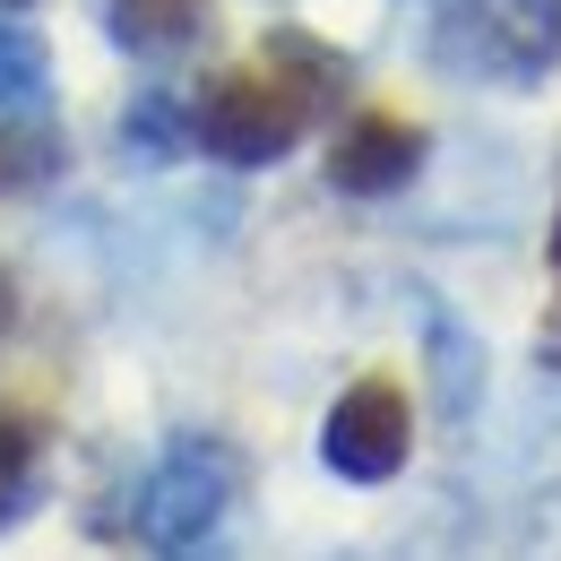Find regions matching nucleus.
Listing matches in <instances>:
<instances>
[{"label": "nucleus", "instance_id": "obj_1", "mask_svg": "<svg viewBox=\"0 0 561 561\" xmlns=\"http://www.w3.org/2000/svg\"><path fill=\"white\" fill-rule=\"evenodd\" d=\"M432 61L476 87H527L561 61V0H449Z\"/></svg>", "mask_w": 561, "mask_h": 561}, {"label": "nucleus", "instance_id": "obj_2", "mask_svg": "<svg viewBox=\"0 0 561 561\" xmlns=\"http://www.w3.org/2000/svg\"><path fill=\"white\" fill-rule=\"evenodd\" d=\"M225 510H233V458L216 440H173L139 492V536L156 553H191L225 527Z\"/></svg>", "mask_w": 561, "mask_h": 561}, {"label": "nucleus", "instance_id": "obj_3", "mask_svg": "<svg viewBox=\"0 0 561 561\" xmlns=\"http://www.w3.org/2000/svg\"><path fill=\"white\" fill-rule=\"evenodd\" d=\"M302 122H311V95L285 87V78H268V70H251V78H225L208 95L199 139H208V156H225V164H277L285 147L302 139Z\"/></svg>", "mask_w": 561, "mask_h": 561}, {"label": "nucleus", "instance_id": "obj_4", "mask_svg": "<svg viewBox=\"0 0 561 561\" xmlns=\"http://www.w3.org/2000/svg\"><path fill=\"white\" fill-rule=\"evenodd\" d=\"M407 432L415 423H407V398L389 380H354L346 398L329 407V423H320V458L346 484H389L407 467Z\"/></svg>", "mask_w": 561, "mask_h": 561}, {"label": "nucleus", "instance_id": "obj_5", "mask_svg": "<svg viewBox=\"0 0 561 561\" xmlns=\"http://www.w3.org/2000/svg\"><path fill=\"white\" fill-rule=\"evenodd\" d=\"M104 26L130 61H182L208 35V0H104Z\"/></svg>", "mask_w": 561, "mask_h": 561}, {"label": "nucleus", "instance_id": "obj_6", "mask_svg": "<svg viewBox=\"0 0 561 561\" xmlns=\"http://www.w3.org/2000/svg\"><path fill=\"white\" fill-rule=\"evenodd\" d=\"M423 164V139L407 130H389V122H363L337 156H329V173H337V191H398L407 173Z\"/></svg>", "mask_w": 561, "mask_h": 561}, {"label": "nucleus", "instance_id": "obj_7", "mask_svg": "<svg viewBox=\"0 0 561 561\" xmlns=\"http://www.w3.org/2000/svg\"><path fill=\"white\" fill-rule=\"evenodd\" d=\"M44 87H53V53H44V35L0 26V122L44 113Z\"/></svg>", "mask_w": 561, "mask_h": 561}, {"label": "nucleus", "instance_id": "obj_8", "mask_svg": "<svg viewBox=\"0 0 561 561\" xmlns=\"http://www.w3.org/2000/svg\"><path fill=\"white\" fill-rule=\"evenodd\" d=\"M432 371H440V407L467 415V407H476V380H484V346H476L449 311H432Z\"/></svg>", "mask_w": 561, "mask_h": 561}, {"label": "nucleus", "instance_id": "obj_9", "mask_svg": "<svg viewBox=\"0 0 561 561\" xmlns=\"http://www.w3.org/2000/svg\"><path fill=\"white\" fill-rule=\"evenodd\" d=\"M182 139H191V122H182L164 95H147L139 113H130V147H139V156H173Z\"/></svg>", "mask_w": 561, "mask_h": 561}, {"label": "nucleus", "instance_id": "obj_10", "mask_svg": "<svg viewBox=\"0 0 561 561\" xmlns=\"http://www.w3.org/2000/svg\"><path fill=\"white\" fill-rule=\"evenodd\" d=\"M18 492H26V449H18V440H0V518L18 510Z\"/></svg>", "mask_w": 561, "mask_h": 561}, {"label": "nucleus", "instance_id": "obj_11", "mask_svg": "<svg viewBox=\"0 0 561 561\" xmlns=\"http://www.w3.org/2000/svg\"><path fill=\"white\" fill-rule=\"evenodd\" d=\"M553 268H561V225H553Z\"/></svg>", "mask_w": 561, "mask_h": 561}, {"label": "nucleus", "instance_id": "obj_12", "mask_svg": "<svg viewBox=\"0 0 561 561\" xmlns=\"http://www.w3.org/2000/svg\"><path fill=\"white\" fill-rule=\"evenodd\" d=\"M9 9H26V0H0V18H9Z\"/></svg>", "mask_w": 561, "mask_h": 561}]
</instances>
